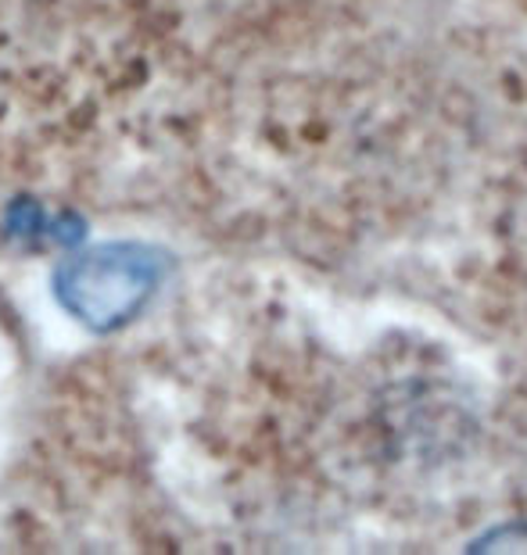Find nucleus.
I'll return each mask as SVG.
<instances>
[{"instance_id":"1","label":"nucleus","mask_w":527,"mask_h":555,"mask_svg":"<svg viewBox=\"0 0 527 555\" xmlns=\"http://www.w3.org/2000/svg\"><path fill=\"white\" fill-rule=\"evenodd\" d=\"M166 276V255L137 241L98 244L54 269V298L90 330H119L144 312Z\"/></svg>"},{"instance_id":"2","label":"nucleus","mask_w":527,"mask_h":555,"mask_svg":"<svg viewBox=\"0 0 527 555\" xmlns=\"http://www.w3.org/2000/svg\"><path fill=\"white\" fill-rule=\"evenodd\" d=\"M8 230L11 233H22V237H51L54 244H76L79 237H83V222L73 219V216H54V219H47L43 211L37 205H18L11 208V222H8Z\"/></svg>"},{"instance_id":"3","label":"nucleus","mask_w":527,"mask_h":555,"mask_svg":"<svg viewBox=\"0 0 527 555\" xmlns=\"http://www.w3.org/2000/svg\"><path fill=\"white\" fill-rule=\"evenodd\" d=\"M471 552H527V524L488 530L481 541H474Z\"/></svg>"}]
</instances>
